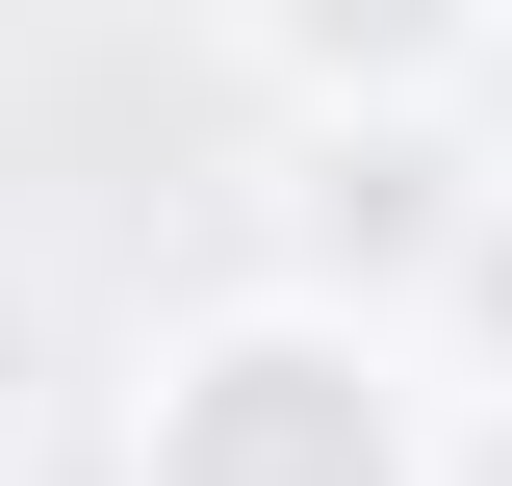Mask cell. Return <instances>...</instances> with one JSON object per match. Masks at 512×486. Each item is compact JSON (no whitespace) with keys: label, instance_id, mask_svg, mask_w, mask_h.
Returning <instances> with one entry per match:
<instances>
[{"label":"cell","instance_id":"obj_1","mask_svg":"<svg viewBox=\"0 0 512 486\" xmlns=\"http://www.w3.org/2000/svg\"><path fill=\"white\" fill-rule=\"evenodd\" d=\"M128 486H436V435H410V384H384L359 307H231V333L154 359Z\"/></svg>","mask_w":512,"mask_h":486},{"label":"cell","instance_id":"obj_2","mask_svg":"<svg viewBox=\"0 0 512 486\" xmlns=\"http://www.w3.org/2000/svg\"><path fill=\"white\" fill-rule=\"evenodd\" d=\"M256 52H282V103H436L461 52H487V0H256Z\"/></svg>","mask_w":512,"mask_h":486},{"label":"cell","instance_id":"obj_4","mask_svg":"<svg viewBox=\"0 0 512 486\" xmlns=\"http://www.w3.org/2000/svg\"><path fill=\"white\" fill-rule=\"evenodd\" d=\"M0 410H26V307H0Z\"/></svg>","mask_w":512,"mask_h":486},{"label":"cell","instance_id":"obj_3","mask_svg":"<svg viewBox=\"0 0 512 486\" xmlns=\"http://www.w3.org/2000/svg\"><path fill=\"white\" fill-rule=\"evenodd\" d=\"M436 282H461V333H487V384H512V205H461V256H436Z\"/></svg>","mask_w":512,"mask_h":486}]
</instances>
